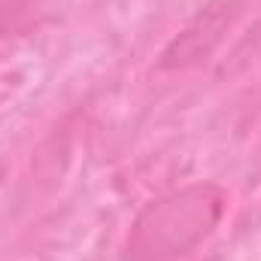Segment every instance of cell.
I'll list each match as a JSON object with an SVG mask.
<instances>
[{"label": "cell", "instance_id": "obj_1", "mask_svg": "<svg viewBox=\"0 0 261 261\" xmlns=\"http://www.w3.org/2000/svg\"><path fill=\"white\" fill-rule=\"evenodd\" d=\"M228 197L213 182H197L149 203L128 234L134 261H176L200 246L225 216Z\"/></svg>", "mask_w": 261, "mask_h": 261}, {"label": "cell", "instance_id": "obj_2", "mask_svg": "<svg viewBox=\"0 0 261 261\" xmlns=\"http://www.w3.org/2000/svg\"><path fill=\"white\" fill-rule=\"evenodd\" d=\"M24 9H31V0H0V15H6V28H9L12 18L21 15Z\"/></svg>", "mask_w": 261, "mask_h": 261}]
</instances>
